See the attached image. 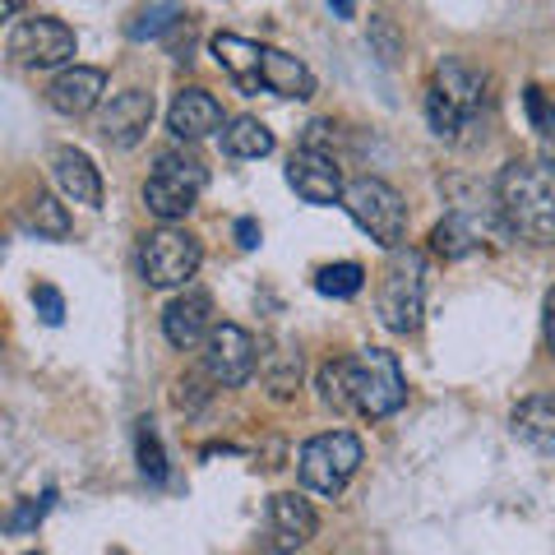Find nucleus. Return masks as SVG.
<instances>
[{
  "instance_id": "2eb2a0df",
  "label": "nucleus",
  "mask_w": 555,
  "mask_h": 555,
  "mask_svg": "<svg viewBox=\"0 0 555 555\" xmlns=\"http://www.w3.org/2000/svg\"><path fill=\"white\" fill-rule=\"evenodd\" d=\"M167 130L177 139H185V144L208 139L214 130H228L222 126V102L214 93H204V89H181L167 107Z\"/></svg>"
},
{
  "instance_id": "c756f323",
  "label": "nucleus",
  "mask_w": 555,
  "mask_h": 555,
  "mask_svg": "<svg viewBox=\"0 0 555 555\" xmlns=\"http://www.w3.org/2000/svg\"><path fill=\"white\" fill-rule=\"evenodd\" d=\"M542 167L555 177V112L546 116V126H542Z\"/></svg>"
},
{
  "instance_id": "f8f14e48",
  "label": "nucleus",
  "mask_w": 555,
  "mask_h": 555,
  "mask_svg": "<svg viewBox=\"0 0 555 555\" xmlns=\"http://www.w3.org/2000/svg\"><path fill=\"white\" fill-rule=\"evenodd\" d=\"M287 185L297 190L306 204H334L343 199V171L334 163V153H310V149H297L287 163Z\"/></svg>"
},
{
  "instance_id": "9b49d317",
  "label": "nucleus",
  "mask_w": 555,
  "mask_h": 555,
  "mask_svg": "<svg viewBox=\"0 0 555 555\" xmlns=\"http://www.w3.org/2000/svg\"><path fill=\"white\" fill-rule=\"evenodd\" d=\"M315 528H320V518L310 509V500L292 491L269 500V551L273 555H297L315 537Z\"/></svg>"
},
{
  "instance_id": "c85d7f7f",
  "label": "nucleus",
  "mask_w": 555,
  "mask_h": 555,
  "mask_svg": "<svg viewBox=\"0 0 555 555\" xmlns=\"http://www.w3.org/2000/svg\"><path fill=\"white\" fill-rule=\"evenodd\" d=\"M51 500H56V495H42V500H28V505L24 509H14V518H10V532H24V528H33V524H42V514L51 509Z\"/></svg>"
},
{
  "instance_id": "4468645a",
  "label": "nucleus",
  "mask_w": 555,
  "mask_h": 555,
  "mask_svg": "<svg viewBox=\"0 0 555 555\" xmlns=\"http://www.w3.org/2000/svg\"><path fill=\"white\" fill-rule=\"evenodd\" d=\"M149 126H153V93L126 89V93H116L107 102V112H102V120H98V134L116 149H134Z\"/></svg>"
},
{
  "instance_id": "9d476101",
  "label": "nucleus",
  "mask_w": 555,
  "mask_h": 555,
  "mask_svg": "<svg viewBox=\"0 0 555 555\" xmlns=\"http://www.w3.org/2000/svg\"><path fill=\"white\" fill-rule=\"evenodd\" d=\"M214 297L199 287H185L177 301H171L163 310V334L171 347H181V352H190V347L208 343V334H214Z\"/></svg>"
},
{
  "instance_id": "a878e982",
  "label": "nucleus",
  "mask_w": 555,
  "mask_h": 555,
  "mask_svg": "<svg viewBox=\"0 0 555 555\" xmlns=\"http://www.w3.org/2000/svg\"><path fill=\"white\" fill-rule=\"evenodd\" d=\"M320 398L328 408L352 403V366H347V361H324L320 366Z\"/></svg>"
},
{
  "instance_id": "0eeeda50",
  "label": "nucleus",
  "mask_w": 555,
  "mask_h": 555,
  "mask_svg": "<svg viewBox=\"0 0 555 555\" xmlns=\"http://www.w3.org/2000/svg\"><path fill=\"white\" fill-rule=\"evenodd\" d=\"M199 241L185 228H158L144 236V250H139V269H144L149 287H185L190 278L199 273Z\"/></svg>"
},
{
  "instance_id": "5701e85b",
  "label": "nucleus",
  "mask_w": 555,
  "mask_h": 555,
  "mask_svg": "<svg viewBox=\"0 0 555 555\" xmlns=\"http://www.w3.org/2000/svg\"><path fill=\"white\" fill-rule=\"evenodd\" d=\"M24 228H28L33 236L65 241V236H69V214H65V204H61V199L33 195V199H28V214H24Z\"/></svg>"
},
{
  "instance_id": "aec40b11",
  "label": "nucleus",
  "mask_w": 555,
  "mask_h": 555,
  "mask_svg": "<svg viewBox=\"0 0 555 555\" xmlns=\"http://www.w3.org/2000/svg\"><path fill=\"white\" fill-rule=\"evenodd\" d=\"M264 89L278 93V98L306 102L310 93H315V75L306 69V61L287 56V51H278V47H264Z\"/></svg>"
},
{
  "instance_id": "b1692460",
  "label": "nucleus",
  "mask_w": 555,
  "mask_h": 555,
  "mask_svg": "<svg viewBox=\"0 0 555 555\" xmlns=\"http://www.w3.org/2000/svg\"><path fill=\"white\" fill-rule=\"evenodd\" d=\"M361 283H366V269L352 264V259H343V264H328V269L315 273V287L324 292V297H338V301L357 297Z\"/></svg>"
},
{
  "instance_id": "f3484780",
  "label": "nucleus",
  "mask_w": 555,
  "mask_h": 555,
  "mask_svg": "<svg viewBox=\"0 0 555 555\" xmlns=\"http://www.w3.org/2000/svg\"><path fill=\"white\" fill-rule=\"evenodd\" d=\"M208 51H214V61L232 75V83L241 93H259V89H264V47H259V42L236 38V33H218V38L208 42Z\"/></svg>"
},
{
  "instance_id": "6e6552de",
  "label": "nucleus",
  "mask_w": 555,
  "mask_h": 555,
  "mask_svg": "<svg viewBox=\"0 0 555 555\" xmlns=\"http://www.w3.org/2000/svg\"><path fill=\"white\" fill-rule=\"evenodd\" d=\"M255 361H259L255 338L241 324H218L204 343V371L218 389H241L255 375Z\"/></svg>"
},
{
  "instance_id": "393cba45",
  "label": "nucleus",
  "mask_w": 555,
  "mask_h": 555,
  "mask_svg": "<svg viewBox=\"0 0 555 555\" xmlns=\"http://www.w3.org/2000/svg\"><path fill=\"white\" fill-rule=\"evenodd\" d=\"M185 20V10L181 5H149V10H139L134 20H130V38L134 42H144V38H158V33H167L171 24H181Z\"/></svg>"
},
{
  "instance_id": "423d86ee",
  "label": "nucleus",
  "mask_w": 555,
  "mask_h": 555,
  "mask_svg": "<svg viewBox=\"0 0 555 555\" xmlns=\"http://www.w3.org/2000/svg\"><path fill=\"white\" fill-rule=\"evenodd\" d=\"M347 366H352V408L361 416L379 422V416H393L408 403V379L385 347H361Z\"/></svg>"
},
{
  "instance_id": "bb28decb",
  "label": "nucleus",
  "mask_w": 555,
  "mask_h": 555,
  "mask_svg": "<svg viewBox=\"0 0 555 555\" xmlns=\"http://www.w3.org/2000/svg\"><path fill=\"white\" fill-rule=\"evenodd\" d=\"M139 473H144L149 481H163V477H167L163 444H158V436H153V430H149V422L139 426Z\"/></svg>"
},
{
  "instance_id": "dca6fc26",
  "label": "nucleus",
  "mask_w": 555,
  "mask_h": 555,
  "mask_svg": "<svg viewBox=\"0 0 555 555\" xmlns=\"http://www.w3.org/2000/svg\"><path fill=\"white\" fill-rule=\"evenodd\" d=\"M102 93H107V75L93 69V65H75V69H65V75L51 79L47 102L61 116H89L102 102Z\"/></svg>"
},
{
  "instance_id": "39448f33",
  "label": "nucleus",
  "mask_w": 555,
  "mask_h": 555,
  "mask_svg": "<svg viewBox=\"0 0 555 555\" xmlns=\"http://www.w3.org/2000/svg\"><path fill=\"white\" fill-rule=\"evenodd\" d=\"M301 486L306 491H315L324 500H334L347 491V481L357 477L361 467V440L352 430H324V436H310L301 444Z\"/></svg>"
},
{
  "instance_id": "7c9ffc66",
  "label": "nucleus",
  "mask_w": 555,
  "mask_h": 555,
  "mask_svg": "<svg viewBox=\"0 0 555 555\" xmlns=\"http://www.w3.org/2000/svg\"><path fill=\"white\" fill-rule=\"evenodd\" d=\"M236 241H241V250H255L259 246V222L255 218H241L236 222Z\"/></svg>"
},
{
  "instance_id": "20e7f679",
  "label": "nucleus",
  "mask_w": 555,
  "mask_h": 555,
  "mask_svg": "<svg viewBox=\"0 0 555 555\" xmlns=\"http://www.w3.org/2000/svg\"><path fill=\"white\" fill-rule=\"evenodd\" d=\"M343 208L352 214V222L375 241V246H385L389 255L403 250L408 208H403V195H398L389 181H379V177H357L352 185L343 190Z\"/></svg>"
},
{
  "instance_id": "f257e3e1",
  "label": "nucleus",
  "mask_w": 555,
  "mask_h": 555,
  "mask_svg": "<svg viewBox=\"0 0 555 555\" xmlns=\"http://www.w3.org/2000/svg\"><path fill=\"white\" fill-rule=\"evenodd\" d=\"M495 208L514 236L532 246H555V177L542 163L514 158L495 177Z\"/></svg>"
},
{
  "instance_id": "f03ea898",
  "label": "nucleus",
  "mask_w": 555,
  "mask_h": 555,
  "mask_svg": "<svg viewBox=\"0 0 555 555\" xmlns=\"http://www.w3.org/2000/svg\"><path fill=\"white\" fill-rule=\"evenodd\" d=\"M208 185V171L195 153H181V149H163L158 158H153V171L144 181V204L153 218H163L167 228L171 222H181L190 208L199 204Z\"/></svg>"
},
{
  "instance_id": "412c9836",
  "label": "nucleus",
  "mask_w": 555,
  "mask_h": 555,
  "mask_svg": "<svg viewBox=\"0 0 555 555\" xmlns=\"http://www.w3.org/2000/svg\"><path fill=\"white\" fill-rule=\"evenodd\" d=\"M481 232H486V222H477L467 208H454V214L430 232V246H436L444 259H463V255H473L481 246Z\"/></svg>"
},
{
  "instance_id": "4be33fe9",
  "label": "nucleus",
  "mask_w": 555,
  "mask_h": 555,
  "mask_svg": "<svg viewBox=\"0 0 555 555\" xmlns=\"http://www.w3.org/2000/svg\"><path fill=\"white\" fill-rule=\"evenodd\" d=\"M222 149H228V158H269L273 130L259 116H236V120H228V130H222Z\"/></svg>"
},
{
  "instance_id": "ddd939ff",
  "label": "nucleus",
  "mask_w": 555,
  "mask_h": 555,
  "mask_svg": "<svg viewBox=\"0 0 555 555\" xmlns=\"http://www.w3.org/2000/svg\"><path fill=\"white\" fill-rule=\"evenodd\" d=\"M426 89H436L449 107L463 116V126L486 107V102H491V93H486L491 89V79H486L481 69H473V65H463V61H440Z\"/></svg>"
},
{
  "instance_id": "6ab92c4d",
  "label": "nucleus",
  "mask_w": 555,
  "mask_h": 555,
  "mask_svg": "<svg viewBox=\"0 0 555 555\" xmlns=\"http://www.w3.org/2000/svg\"><path fill=\"white\" fill-rule=\"evenodd\" d=\"M514 436L537 454H555V393H532L509 416Z\"/></svg>"
},
{
  "instance_id": "a211bd4d",
  "label": "nucleus",
  "mask_w": 555,
  "mask_h": 555,
  "mask_svg": "<svg viewBox=\"0 0 555 555\" xmlns=\"http://www.w3.org/2000/svg\"><path fill=\"white\" fill-rule=\"evenodd\" d=\"M51 171H56V185L65 190V199H75L83 208H102V177L89 153L79 149H56L51 158Z\"/></svg>"
},
{
  "instance_id": "2f4dec72",
  "label": "nucleus",
  "mask_w": 555,
  "mask_h": 555,
  "mask_svg": "<svg viewBox=\"0 0 555 555\" xmlns=\"http://www.w3.org/2000/svg\"><path fill=\"white\" fill-rule=\"evenodd\" d=\"M546 343H551V352H555V287H551V297H546Z\"/></svg>"
},
{
  "instance_id": "1a4fd4ad",
  "label": "nucleus",
  "mask_w": 555,
  "mask_h": 555,
  "mask_svg": "<svg viewBox=\"0 0 555 555\" xmlns=\"http://www.w3.org/2000/svg\"><path fill=\"white\" fill-rule=\"evenodd\" d=\"M10 56L28 69L65 65L75 56V33H69L61 20H51V14H33V20H24L10 33Z\"/></svg>"
},
{
  "instance_id": "cd10ccee",
  "label": "nucleus",
  "mask_w": 555,
  "mask_h": 555,
  "mask_svg": "<svg viewBox=\"0 0 555 555\" xmlns=\"http://www.w3.org/2000/svg\"><path fill=\"white\" fill-rule=\"evenodd\" d=\"M33 306H38V315L47 320V324H61L65 320V297L51 283H38L33 287Z\"/></svg>"
},
{
  "instance_id": "473e14b6",
  "label": "nucleus",
  "mask_w": 555,
  "mask_h": 555,
  "mask_svg": "<svg viewBox=\"0 0 555 555\" xmlns=\"http://www.w3.org/2000/svg\"><path fill=\"white\" fill-rule=\"evenodd\" d=\"M28 555H38V551H28Z\"/></svg>"
},
{
  "instance_id": "7ed1b4c3",
  "label": "nucleus",
  "mask_w": 555,
  "mask_h": 555,
  "mask_svg": "<svg viewBox=\"0 0 555 555\" xmlns=\"http://www.w3.org/2000/svg\"><path fill=\"white\" fill-rule=\"evenodd\" d=\"M379 320H385L393 334H412L422 324L426 310V259L422 250H393L379 269Z\"/></svg>"
}]
</instances>
